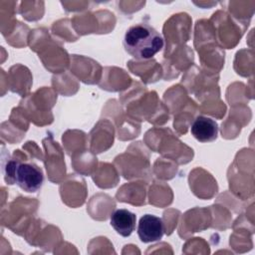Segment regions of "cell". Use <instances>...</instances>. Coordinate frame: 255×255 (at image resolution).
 I'll use <instances>...</instances> for the list:
<instances>
[{
	"label": "cell",
	"mask_w": 255,
	"mask_h": 255,
	"mask_svg": "<svg viewBox=\"0 0 255 255\" xmlns=\"http://www.w3.org/2000/svg\"><path fill=\"white\" fill-rule=\"evenodd\" d=\"M7 171L8 181L16 183L26 192H37L43 185V171L35 163L11 160L8 162Z\"/></svg>",
	"instance_id": "obj_2"
},
{
	"label": "cell",
	"mask_w": 255,
	"mask_h": 255,
	"mask_svg": "<svg viewBox=\"0 0 255 255\" xmlns=\"http://www.w3.org/2000/svg\"><path fill=\"white\" fill-rule=\"evenodd\" d=\"M136 216L128 209H118L112 216L110 223L112 227L123 237H128L135 228Z\"/></svg>",
	"instance_id": "obj_5"
},
{
	"label": "cell",
	"mask_w": 255,
	"mask_h": 255,
	"mask_svg": "<svg viewBox=\"0 0 255 255\" xmlns=\"http://www.w3.org/2000/svg\"><path fill=\"white\" fill-rule=\"evenodd\" d=\"M164 233L162 219L152 214H144L140 217L137 226V235L141 242L149 243L158 241Z\"/></svg>",
	"instance_id": "obj_3"
},
{
	"label": "cell",
	"mask_w": 255,
	"mask_h": 255,
	"mask_svg": "<svg viewBox=\"0 0 255 255\" xmlns=\"http://www.w3.org/2000/svg\"><path fill=\"white\" fill-rule=\"evenodd\" d=\"M124 48L137 60L152 58L163 48V38L153 27L146 23L130 26L124 36Z\"/></svg>",
	"instance_id": "obj_1"
},
{
	"label": "cell",
	"mask_w": 255,
	"mask_h": 255,
	"mask_svg": "<svg viewBox=\"0 0 255 255\" xmlns=\"http://www.w3.org/2000/svg\"><path fill=\"white\" fill-rule=\"evenodd\" d=\"M190 131L198 141L210 142L217 138L218 125L214 120L208 117L198 116L191 124Z\"/></svg>",
	"instance_id": "obj_4"
}]
</instances>
